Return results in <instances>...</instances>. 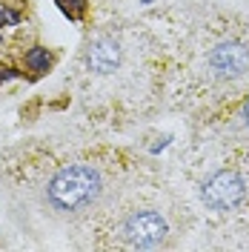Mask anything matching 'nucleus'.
I'll use <instances>...</instances> for the list:
<instances>
[{
  "label": "nucleus",
  "instance_id": "f257e3e1",
  "mask_svg": "<svg viewBox=\"0 0 249 252\" xmlns=\"http://www.w3.org/2000/svg\"><path fill=\"white\" fill-rule=\"evenodd\" d=\"M100 192H103L100 172L86 163H75V166H63L49 181L46 198L58 212H83L100 198Z\"/></svg>",
  "mask_w": 249,
  "mask_h": 252
},
{
  "label": "nucleus",
  "instance_id": "f03ea898",
  "mask_svg": "<svg viewBox=\"0 0 249 252\" xmlns=\"http://www.w3.org/2000/svg\"><path fill=\"white\" fill-rule=\"evenodd\" d=\"M124 238L129 241V247L138 250H155L166 241V220L160 218L152 209H143L129 215L124 223Z\"/></svg>",
  "mask_w": 249,
  "mask_h": 252
},
{
  "label": "nucleus",
  "instance_id": "7ed1b4c3",
  "mask_svg": "<svg viewBox=\"0 0 249 252\" xmlns=\"http://www.w3.org/2000/svg\"><path fill=\"white\" fill-rule=\"evenodd\" d=\"M244 195H247V187H244L241 175L229 172V169L215 172L206 181V187H203V201H206V206L209 209H218V212L235 209V206L244 201Z\"/></svg>",
  "mask_w": 249,
  "mask_h": 252
},
{
  "label": "nucleus",
  "instance_id": "20e7f679",
  "mask_svg": "<svg viewBox=\"0 0 249 252\" xmlns=\"http://www.w3.org/2000/svg\"><path fill=\"white\" fill-rule=\"evenodd\" d=\"M209 69L220 80L244 78L247 69H249V49L241 46V43H235V40L218 43V46L209 52Z\"/></svg>",
  "mask_w": 249,
  "mask_h": 252
},
{
  "label": "nucleus",
  "instance_id": "39448f33",
  "mask_svg": "<svg viewBox=\"0 0 249 252\" xmlns=\"http://www.w3.org/2000/svg\"><path fill=\"white\" fill-rule=\"evenodd\" d=\"M121 58H124V52H121V46H118L112 37H97L92 46H89V55H86L92 72H97V75L115 72V69L121 66Z\"/></svg>",
  "mask_w": 249,
  "mask_h": 252
},
{
  "label": "nucleus",
  "instance_id": "423d86ee",
  "mask_svg": "<svg viewBox=\"0 0 249 252\" xmlns=\"http://www.w3.org/2000/svg\"><path fill=\"white\" fill-rule=\"evenodd\" d=\"M26 66H29L34 75H43L49 66H52V55H49L43 46H34L29 55H26Z\"/></svg>",
  "mask_w": 249,
  "mask_h": 252
},
{
  "label": "nucleus",
  "instance_id": "0eeeda50",
  "mask_svg": "<svg viewBox=\"0 0 249 252\" xmlns=\"http://www.w3.org/2000/svg\"><path fill=\"white\" fill-rule=\"evenodd\" d=\"M63 15H69L72 20H80L83 12H86V0H58Z\"/></svg>",
  "mask_w": 249,
  "mask_h": 252
},
{
  "label": "nucleus",
  "instance_id": "6e6552de",
  "mask_svg": "<svg viewBox=\"0 0 249 252\" xmlns=\"http://www.w3.org/2000/svg\"><path fill=\"white\" fill-rule=\"evenodd\" d=\"M20 15L17 12H9V9H0V26H6V23H17Z\"/></svg>",
  "mask_w": 249,
  "mask_h": 252
},
{
  "label": "nucleus",
  "instance_id": "1a4fd4ad",
  "mask_svg": "<svg viewBox=\"0 0 249 252\" xmlns=\"http://www.w3.org/2000/svg\"><path fill=\"white\" fill-rule=\"evenodd\" d=\"M6 78H12V69H6V66H0V83Z\"/></svg>",
  "mask_w": 249,
  "mask_h": 252
},
{
  "label": "nucleus",
  "instance_id": "9d476101",
  "mask_svg": "<svg viewBox=\"0 0 249 252\" xmlns=\"http://www.w3.org/2000/svg\"><path fill=\"white\" fill-rule=\"evenodd\" d=\"M244 121H247V126H249V97H247V103H244Z\"/></svg>",
  "mask_w": 249,
  "mask_h": 252
},
{
  "label": "nucleus",
  "instance_id": "9b49d317",
  "mask_svg": "<svg viewBox=\"0 0 249 252\" xmlns=\"http://www.w3.org/2000/svg\"><path fill=\"white\" fill-rule=\"evenodd\" d=\"M0 49H3V34H0Z\"/></svg>",
  "mask_w": 249,
  "mask_h": 252
}]
</instances>
